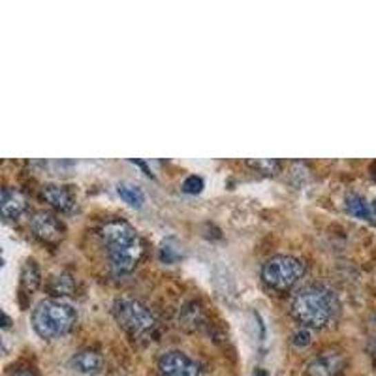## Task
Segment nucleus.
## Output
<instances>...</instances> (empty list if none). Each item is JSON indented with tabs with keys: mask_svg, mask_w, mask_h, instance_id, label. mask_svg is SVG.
Masks as SVG:
<instances>
[{
	"mask_svg": "<svg viewBox=\"0 0 376 376\" xmlns=\"http://www.w3.org/2000/svg\"><path fill=\"white\" fill-rule=\"evenodd\" d=\"M201 188H204V181H201V177H196V175L186 177L185 183H183V190L186 194H199Z\"/></svg>",
	"mask_w": 376,
	"mask_h": 376,
	"instance_id": "a211bd4d",
	"label": "nucleus"
},
{
	"mask_svg": "<svg viewBox=\"0 0 376 376\" xmlns=\"http://www.w3.org/2000/svg\"><path fill=\"white\" fill-rule=\"evenodd\" d=\"M48 288H49V292H51V295H55V297H61V295H72L75 290V282L70 275L62 273V275L53 277V279L49 281Z\"/></svg>",
	"mask_w": 376,
	"mask_h": 376,
	"instance_id": "ddd939ff",
	"label": "nucleus"
},
{
	"mask_svg": "<svg viewBox=\"0 0 376 376\" xmlns=\"http://www.w3.org/2000/svg\"><path fill=\"white\" fill-rule=\"evenodd\" d=\"M102 239L111 269L117 275L130 273L144 254V243L137 232L124 220H110L100 228Z\"/></svg>",
	"mask_w": 376,
	"mask_h": 376,
	"instance_id": "f257e3e1",
	"label": "nucleus"
},
{
	"mask_svg": "<svg viewBox=\"0 0 376 376\" xmlns=\"http://www.w3.org/2000/svg\"><path fill=\"white\" fill-rule=\"evenodd\" d=\"M346 209H348L350 215H354L356 219L370 220L373 217V211H370L369 204L365 201V198L357 196V194H350L346 198Z\"/></svg>",
	"mask_w": 376,
	"mask_h": 376,
	"instance_id": "4468645a",
	"label": "nucleus"
},
{
	"mask_svg": "<svg viewBox=\"0 0 376 376\" xmlns=\"http://www.w3.org/2000/svg\"><path fill=\"white\" fill-rule=\"evenodd\" d=\"M310 341H313V335H310L308 328L297 329L294 335H292V342H294L297 348H305V346L310 344Z\"/></svg>",
	"mask_w": 376,
	"mask_h": 376,
	"instance_id": "f3484780",
	"label": "nucleus"
},
{
	"mask_svg": "<svg viewBox=\"0 0 376 376\" xmlns=\"http://www.w3.org/2000/svg\"><path fill=\"white\" fill-rule=\"evenodd\" d=\"M2 326H4V328H8V326H10V318H8L6 315H4V324H2Z\"/></svg>",
	"mask_w": 376,
	"mask_h": 376,
	"instance_id": "4be33fe9",
	"label": "nucleus"
},
{
	"mask_svg": "<svg viewBox=\"0 0 376 376\" xmlns=\"http://www.w3.org/2000/svg\"><path fill=\"white\" fill-rule=\"evenodd\" d=\"M373 354H375V356H376V339H375V341H373Z\"/></svg>",
	"mask_w": 376,
	"mask_h": 376,
	"instance_id": "5701e85b",
	"label": "nucleus"
},
{
	"mask_svg": "<svg viewBox=\"0 0 376 376\" xmlns=\"http://www.w3.org/2000/svg\"><path fill=\"white\" fill-rule=\"evenodd\" d=\"M30 230L34 233V237L48 243V245H57L64 239V224L57 219L53 212L38 211L30 219Z\"/></svg>",
	"mask_w": 376,
	"mask_h": 376,
	"instance_id": "423d86ee",
	"label": "nucleus"
},
{
	"mask_svg": "<svg viewBox=\"0 0 376 376\" xmlns=\"http://www.w3.org/2000/svg\"><path fill=\"white\" fill-rule=\"evenodd\" d=\"M248 166L254 168L256 171H260L264 175H275L281 170V162L273 160V158H264V160H248Z\"/></svg>",
	"mask_w": 376,
	"mask_h": 376,
	"instance_id": "dca6fc26",
	"label": "nucleus"
},
{
	"mask_svg": "<svg viewBox=\"0 0 376 376\" xmlns=\"http://www.w3.org/2000/svg\"><path fill=\"white\" fill-rule=\"evenodd\" d=\"M41 198L59 212H72L75 209V198L68 186L43 185L41 186Z\"/></svg>",
	"mask_w": 376,
	"mask_h": 376,
	"instance_id": "1a4fd4ad",
	"label": "nucleus"
},
{
	"mask_svg": "<svg viewBox=\"0 0 376 376\" xmlns=\"http://www.w3.org/2000/svg\"><path fill=\"white\" fill-rule=\"evenodd\" d=\"M77 313L68 303L59 299H43L32 310V326L41 339L55 341L68 335L75 328Z\"/></svg>",
	"mask_w": 376,
	"mask_h": 376,
	"instance_id": "7ed1b4c3",
	"label": "nucleus"
},
{
	"mask_svg": "<svg viewBox=\"0 0 376 376\" xmlns=\"http://www.w3.org/2000/svg\"><path fill=\"white\" fill-rule=\"evenodd\" d=\"M8 376H38V375H34L32 370H14V373H10Z\"/></svg>",
	"mask_w": 376,
	"mask_h": 376,
	"instance_id": "aec40b11",
	"label": "nucleus"
},
{
	"mask_svg": "<svg viewBox=\"0 0 376 376\" xmlns=\"http://www.w3.org/2000/svg\"><path fill=\"white\" fill-rule=\"evenodd\" d=\"M305 275V264L294 256H273L261 267V279L267 286L277 292H286L294 288Z\"/></svg>",
	"mask_w": 376,
	"mask_h": 376,
	"instance_id": "39448f33",
	"label": "nucleus"
},
{
	"mask_svg": "<svg viewBox=\"0 0 376 376\" xmlns=\"http://www.w3.org/2000/svg\"><path fill=\"white\" fill-rule=\"evenodd\" d=\"M344 369V357L339 352H321L307 365L308 376H339Z\"/></svg>",
	"mask_w": 376,
	"mask_h": 376,
	"instance_id": "6e6552de",
	"label": "nucleus"
},
{
	"mask_svg": "<svg viewBox=\"0 0 376 376\" xmlns=\"http://www.w3.org/2000/svg\"><path fill=\"white\" fill-rule=\"evenodd\" d=\"M160 258H162L166 264H173V261L179 258V254H173V248H171V246H164V248L160 250Z\"/></svg>",
	"mask_w": 376,
	"mask_h": 376,
	"instance_id": "6ab92c4d",
	"label": "nucleus"
},
{
	"mask_svg": "<svg viewBox=\"0 0 376 376\" xmlns=\"http://www.w3.org/2000/svg\"><path fill=\"white\" fill-rule=\"evenodd\" d=\"M253 376H269V375H267V370H264V369H260V367H258V369L253 373Z\"/></svg>",
	"mask_w": 376,
	"mask_h": 376,
	"instance_id": "412c9836",
	"label": "nucleus"
},
{
	"mask_svg": "<svg viewBox=\"0 0 376 376\" xmlns=\"http://www.w3.org/2000/svg\"><path fill=\"white\" fill-rule=\"evenodd\" d=\"M373 212H375V215H376V199H375V201H373Z\"/></svg>",
	"mask_w": 376,
	"mask_h": 376,
	"instance_id": "b1692460",
	"label": "nucleus"
},
{
	"mask_svg": "<svg viewBox=\"0 0 376 376\" xmlns=\"http://www.w3.org/2000/svg\"><path fill=\"white\" fill-rule=\"evenodd\" d=\"M28 199L23 192L15 188H2L0 194V212L4 220L19 219L23 212L27 211Z\"/></svg>",
	"mask_w": 376,
	"mask_h": 376,
	"instance_id": "9d476101",
	"label": "nucleus"
},
{
	"mask_svg": "<svg viewBox=\"0 0 376 376\" xmlns=\"http://www.w3.org/2000/svg\"><path fill=\"white\" fill-rule=\"evenodd\" d=\"M70 365L83 375H98L103 367V357L95 350H81L72 357Z\"/></svg>",
	"mask_w": 376,
	"mask_h": 376,
	"instance_id": "9b49d317",
	"label": "nucleus"
},
{
	"mask_svg": "<svg viewBox=\"0 0 376 376\" xmlns=\"http://www.w3.org/2000/svg\"><path fill=\"white\" fill-rule=\"evenodd\" d=\"M38 286H40V267L34 260H27L21 269V294H34Z\"/></svg>",
	"mask_w": 376,
	"mask_h": 376,
	"instance_id": "f8f14e48",
	"label": "nucleus"
},
{
	"mask_svg": "<svg viewBox=\"0 0 376 376\" xmlns=\"http://www.w3.org/2000/svg\"><path fill=\"white\" fill-rule=\"evenodd\" d=\"M117 192H119V196H121L128 206L137 207V209L144 206L145 196L144 192L139 190L137 186L130 185V183H121V185L117 186Z\"/></svg>",
	"mask_w": 376,
	"mask_h": 376,
	"instance_id": "2eb2a0df",
	"label": "nucleus"
},
{
	"mask_svg": "<svg viewBox=\"0 0 376 376\" xmlns=\"http://www.w3.org/2000/svg\"><path fill=\"white\" fill-rule=\"evenodd\" d=\"M113 316L119 321V326L134 339H149L157 333V316L141 301L128 297L117 299L113 303Z\"/></svg>",
	"mask_w": 376,
	"mask_h": 376,
	"instance_id": "20e7f679",
	"label": "nucleus"
},
{
	"mask_svg": "<svg viewBox=\"0 0 376 376\" xmlns=\"http://www.w3.org/2000/svg\"><path fill=\"white\" fill-rule=\"evenodd\" d=\"M339 313V299L335 292L321 284L305 286L292 301V315L303 328L321 329L335 320Z\"/></svg>",
	"mask_w": 376,
	"mask_h": 376,
	"instance_id": "f03ea898",
	"label": "nucleus"
},
{
	"mask_svg": "<svg viewBox=\"0 0 376 376\" xmlns=\"http://www.w3.org/2000/svg\"><path fill=\"white\" fill-rule=\"evenodd\" d=\"M158 375L160 376H201L199 365L185 352L171 350L158 359Z\"/></svg>",
	"mask_w": 376,
	"mask_h": 376,
	"instance_id": "0eeeda50",
	"label": "nucleus"
}]
</instances>
